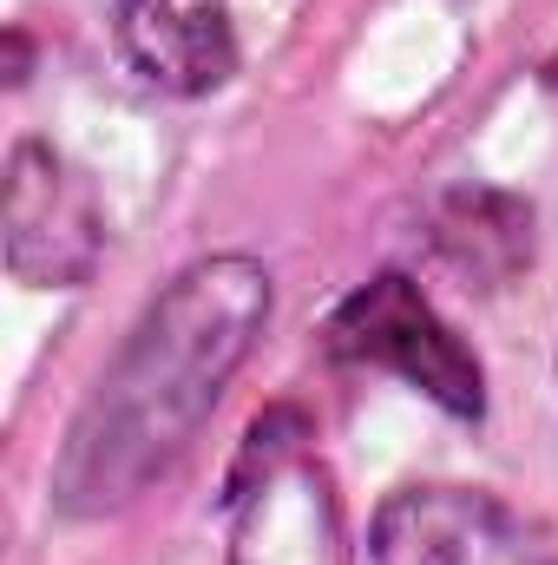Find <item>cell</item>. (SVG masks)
<instances>
[{
	"mask_svg": "<svg viewBox=\"0 0 558 565\" xmlns=\"http://www.w3.org/2000/svg\"><path fill=\"white\" fill-rule=\"evenodd\" d=\"M375 565H558V546L480 487H401L375 513Z\"/></svg>",
	"mask_w": 558,
	"mask_h": 565,
	"instance_id": "277c9868",
	"label": "cell"
},
{
	"mask_svg": "<svg viewBox=\"0 0 558 565\" xmlns=\"http://www.w3.org/2000/svg\"><path fill=\"white\" fill-rule=\"evenodd\" d=\"M329 355L401 375L408 388H420L427 402H440L460 422H480L486 415V382H480L473 349L440 322V309L401 270H382L375 282H362L329 316Z\"/></svg>",
	"mask_w": 558,
	"mask_h": 565,
	"instance_id": "7a4b0ae2",
	"label": "cell"
},
{
	"mask_svg": "<svg viewBox=\"0 0 558 565\" xmlns=\"http://www.w3.org/2000/svg\"><path fill=\"white\" fill-rule=\"evenodd\" d=\"M270 322V277L250 257H204L171 282L119 362L86 395L60 447L53 500L60 513H112L197 440L224 382L244 369Z\"/></svg>",
	"mask_w": 558,
	"mask_h": 565,
	"instance_id": "6da1fadb",
	"label": "cell"
},
{
	"mask_svg": "<svg viewBox=\"0 0 558 565\" xmlns=\"http://www.w3.org/2000/svg\"><path fill=\"white\" fill-rule=\"evenodd\" d=\"M0 231H7V270L26 289H79L106 250V217L93 184L40 139H20L7 158Z\"/></svg>",
	"mask_w": 558,
	"mask_h": 565,
	"instance_id": "3957f363",
	"label": "cell"
},
{
	"mask_svg": "<svg viewBox=\"0 0 558 565\" xmlns=\"http://www.w3.org/2000/svg\"><path fill=\"white\" fill-rule=\"evenodd\" d=\"M119 46L158 93H217L237 66L230 0H119Z\"/></svg>",
	"mask_w": 558,
	"mask_h": 565,
	"instance_id": "5b68a950",
	"label": "cell"
}]
</instances>
